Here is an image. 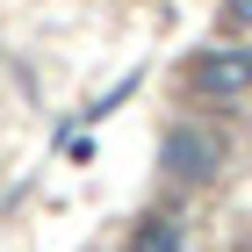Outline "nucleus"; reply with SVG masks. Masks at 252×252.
Masks as SVG:
<instances>
[{
	"mask_svg": "<svg viewBox=\"0 0 252 252\" xmlns=\"http://www.w3.org/2000/svg\"><path fill=\"white\" fill-rule=\"evenodd\" d=\"M188 87L202 101H238L252 87V51H202V58L188 65Z\"/></svg>",
	"mask_w": 252,
	"mask_h": 252,
	"instance_id": "1",
	"label": "nucleus"
},
{
	"mask_svg": "<svg viewBox=\"0 0 252 252\" xmlns=\"http://www.w3.org/2000/svg\"><path fill=\"white\" fill-rule=\"evenodd\" d=\"M158 158H166V173H180V180H209L216 173V158H223V144H216L209 130H166V144H158Z\"/></svg>",
	"mask_w": 252,
	"mask_h": 252,
	"instance_id": "2",
	"label": "nucleus"
},
{
	"mask_svg": "<svg viewBox=\"0 0 252 252\" xmlns=\"http://www.w3.org/2000/svg\"><path fill=\"white\" fill-rule=\"evenodd\" d=\"M130 252H180V223L173 216H144L137 238H130Z\"/></svg>",
	"mask_w": 252,
	"mask_h": 252,
	"instance_id": "3",
	"label": "nucleus"
},
{
	"mask_svg": "<svg viewBox=\"0 0 252 252\" xmlns=\"http://www.w3.org/2000/svg\"><path fill=\"white\" fill-rule=\"evenodd\" d=\"M231 15H238V22H252V0H231Z\"/></svg>",
	"mask_w": 252,
	"mask_h": 252,
	"instance_id": "4",
	"label": "nucleus"
}]
</instances>
